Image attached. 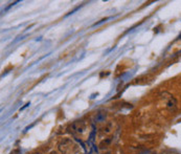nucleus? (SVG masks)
Returning <instances> with one entry per match:
<instances>
[{
    "mask_svg": "<svg viewBox=\"0 0 181 154\" xmlns=\"http://www.w3.org/2000/svg\"><path fill=\"white\" fill-rule=\"evenodd\" d=\"M141 154H154V153H152V152H150V151H146V152H144V153H141Z\"/></svg>",
    "mask_w": 181,
    "mask_h": 154,
    "instance_id": "4",
    "label": "nucleus"
},
{
    "mask_svg": "<svg viewBox=\"0 0 181 154\" xmlns=\"http://www.w3.org/2000/svg\"><path fill=\"white\" fill-rule=\"evenodd\" d=\"M176 105H177V101L175 100V98H173L172 95H170L169 98V101L166 102V106H168L169 109L174 110L176 108Z\"/></svg>",
    "mask_w": 181,
    "mask_h": 154,
    "instance_id": "2",
    "label": "nucleus"
},
{
    "mask_svg": "<svg viewBox=\"0 0 181 154\" xmlns=\"http://www.w3.org/2000/svg\"><path fill=\"white\" fill-rule=\"evenodd\" d=\"M72 127H74L76 132H81V133L85 130V124L83 121H78V122H76V123L72 125Z\"/></svg>",
    "mask_w": 181,
    "mask_h": 154,
    "instance_id": "1",
    "label": "nucleus"
},
{
    "mask_svg": "<svg viewBox=\"0 0 181 154\" xmlns=\"http://www.w3.org/2000/svg\"><path fill=\"white\" fill-rule=\"evenodd\" d=\"M106 118V114L105 113H98V114L96 115V118H95V120H96V122H103V121L105 120Z\"/></svg>",
    "mask_w": 181,
    "mask_h": 154,
    "instance_id": "3",
    "label": "nucleus"
}]
</instances>
